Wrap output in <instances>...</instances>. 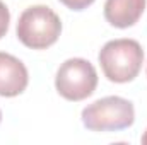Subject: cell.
<instances>
[{"label":"cell","mask_w":147,"mask_h":145,"mask_svg":"<svg viewBox=\"0 0 147 145\" xmlns=\"http://www.w3.org/2000/svg\"><path fill=\"white\" fill-rule=\"evenodd\" d=\"M55 87L67 101H84L92 96L98 87V72L94 65L84 58H69L57 72Z\"/></svg>","instance_id":"cell-4"},{"label":"cell","mask_w":147,"mask_h":145,"mask_svg":"<svg viewBox=\"0 0 147 145\" xmlns=\"http://www.w3.org/2000/svg\"><path fill=\"white\" fill-rule=\"evenodd\" d=\"M142 144H144V145H147V130H146V133L142 135Z\"/></svg>","instance_id":"cell-9"},{"label":"cell","mask_w":147,"mask_h":145,"mask_svg":"<svg viewBox=\"0 0 147 145\" xmlns=\"http://www.w3.org/2000/svg\"><path fill=\"white\" fill-rule=\"evenodd\" d=\"M98 60L110 82L127 84L140 72L144 63V50L135 39H113L101 48Z\"/></svg>","instance_id":"cell-1"},{"label":"cell","mask_w":147,"mask_h":145,"mask_svg":"<svg viewBox=\"0 0 147 145\" xmlns=\"http://www.w3.org/2000/svg\"><path fill=\"white\" fill-rule=\"evenodd\" d=\"M9 22H10V12L7 5L0 0V39L7 34L9 31Z\"/></svg>","instance_id":"cell-7"},{"label":"cell","mask_w":147,"mask_h":145,"mask_svg":"<svg viewBox=\"0 0 147 145\" xmlns=\"http://www.w3.org/2000/svg\"><path fill=\"white\" fill-rule=\"evenodd\" d=\"M147 0H106L105 19L118 29H127L142 17Z\"/></svg>","instance_id":"cell-6"},{"label":"cell","mask_w":147,"mask_h":145,"mask_svg":"<svg viewBox=\"0 0 147 145\" xmlns=\"http://www.w3.org/2000/svg\"><path fill=\"white\" fill-rule=\"evenodd\" d=\"M16 33L24 46L31 50H46L60 38L62 21L50 7L33 5L19 15Z\"/></svg>","instance_id":"cell-2"},{"label":"cell","mask_w":147,"mask_h":145,"mask_svg":"<svg viewBox=\"0 0 147 145\" xmlns=\"http://www.w3.org/2000/svg\"><path fill=\"white\" fill-rule=\"evenodd\" d=\"M29 73L26 65L14 55L0 51V96L16 97L28 87Z\"/></svg>","instance_id":"cell-5"},{"label":"cell","mask_w":147,"mask_h":145,"mask_svg":"<svg viewBox=\"0 0 147 145\" xmlns=\"http://www.w3.org/2000/svg\"><path fill=\"white\" fill-rule=\"evenodd\" d=\"M135 121L134 104L120 96H108L82 109V123L91 132H120Z\"/></svg>","instance_id":"cell-3"},{"label":"cell","mask_w":147,"mask_h":145,"mask_svg":"<svg viewBox=\"0 0 147 145\" xmlns=\"http://www.w3.org/2000/svg\"><path fill=\"white\" fill-rule=\"evenodd\" d=\"M65 7H69L70 10H84V9H87L89 5H92L94 3V0H60Z\"/></svg>","instance_id":"cell-8"},{"label":"cell","mask_w":147,"mask_h":145,"mask_svg":"<svg viewBox=\"0 0 147 145\" xmlns=\"http://www.w3.org/2000/svg\"><path fill=\"white\" fill-rule=\"evenodd\" d=\"M0 123H2V111H0Z\"/></svg>","instance_id":"cell-10"}]
</instances>
